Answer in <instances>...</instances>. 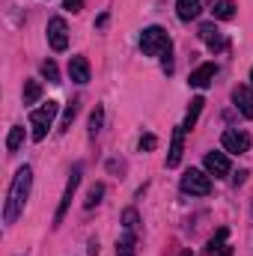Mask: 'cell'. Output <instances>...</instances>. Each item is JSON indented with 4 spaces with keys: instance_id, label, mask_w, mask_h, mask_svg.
<instances>
[{
    "instance_id": "6da1fadb",
    "label": "cell",
    "mask_w": 253,
    "mask_h": 256,
    "mask_svg": "<svg viewBox=\"0 0 253 256\" xmlns=\"http://www.w3.org/2000/svg\"><path fill=\"white\" fill-rule=\"evenodd\" d=\"M30 185H33V170L24 164V167L15 173V179H12V185H9V194H6V206H3V220H6V224H15L18 214L24 212L27 196H30Z\"/></svg>"
},
{
    "instance_id": "7a4b0ae2",
    "label": "cell",
    "mask_w": 253,
    "mask_h": 256,
    "mask_svg": "<svg viewBox=\"0 0 253 256\" xmlns=\"http://www.w3.org/2000/svg\"><path fill=\"white\" fill-rule=\"evenodd\" d=\"M170 48H173V42L164 27H146L140 33V51L146 57H164V54H170Z\"/></svg>"
},
{
    "instance_id": "3957f363",
    "label": "cell",
    "mask_w": 253,
    "mask_h": 256,
    "mask_svg": "<svg viewBox=\"0 0 253 256\" xmlns=\"http://www.w3.org/2000/svg\"><path fill=\"white\" fill-rule=\"evenodd\" d=\"M57 110H60V104H57V102H45L42 108L30 110V128H33V140H45V134H48V128H51V122H54Z\"/></svg>"
},
{
    "instance_id": "277c9868",
    "label": "cell",
    "mask_w": 253,
    "mask_h": 256,
    "mask_svg": "<svg viewBox=\"0 0 253 256\" xmlns=\"http://www.w3.org/2000/svg\"><path fill=\"white\" fill-rule=\"evenodd\" d=\"M182 191L190 194V196H208L212 194V179L202 173V170H185V176H182Z\"/></svg>"
},
{
    "instance_id": "5b68a950",
    "label": "cell",
    "mask_w": 253,
    "mask_h": 256,
    "mask_svg": "<svg viewBox=\"0 0 253 256\" xmlns=\"http://www.w3.org/2000/svg\"><path fill=\"white\" fill-rule=\"evenodd\" d=\"M220 143H224V149H226V152H232V155H244V152L250 149V137H248L244 131H236V128L224 131Z\"/></svg>"
},
{
    "instance_id": "8992f818",
    "label": "cell",
    "mask_w": 253,
    "mask_h": 256,
    "mask_svg": "<svg viewBox=\"0 0 253 256\" xmlns=\"http://www.w3.org/2000/svg\"><path fill=\"white\" fill-rule=\"evenodd\" d=\"M48 42L54 51H66L68 48V27L63 18H51L48 21Z\"/></svg>"
},
{
    "instance_id": "52a82bcc",
    "label": "cell",
    "mask_w": 253,
    "mask_h": 256,
    "mask_svg": "<svg viewBox=\"0 0 253 256\" xmlns=\"http://www.w3.org/2000/svg\"><path fill=\"white\" fill-rule=\"evenodd\" d=\"M78 185H80V164L72 170V179H68V185H66V194L63 200H60V208H57V214H54V226H60V220L66 218V212H68V206H72V196L78 191Z\"/></svg>"
},
{
    "instance_id": "ba28073f",
    "label": "cell",
    "mask_w": 253,
    "mask_h": 256,
    "mask_svg": "<svg viewBox=\"0 0 253 256\" xmlns=\"http://www.w3.org/2000/svg\"><path fill=\"white\" fill-rule=\"evenodd\" d=\"M226 236H230V230H226V226H220V230L214 232V238L206 244L202 256H232V248L226 244Z\"/></svg>"
},
{
    "instance_id": "9c48e42d",
    "label": "cell",
    "mask_w": 253,
    "mask_h": 256,
    "mask_svg": "<svg viewBox=\"0 0 253 256\" xmlns=\"http://www.w3.org/2000/svg\"><path fill=\"white\" fill-rule=\"evenodd\" d=\"M200 39L208 45V51H212V54L226 48V36H224V33H220L214 24H202V27H200Z\"/></svg>"
},
{
    "instance_id": "30bf717a",
    "label": "cell",
    "mask_w": 253,
    "mask_h": 256,
    "mask_svg": "<svg viewBox=\"0 0 253 256\" xmlns=\"http://www.w3.org/2000/svg\"><path fill=\"white\" fill-rule=\"evenodd\" d=\"M232 102H236V108H238V114L244 120H253V90L250 86H236L232 90Z\"/></svg>"
},
{
    "instance_id": "8fae6325",
    "label": "cell",
    "mask_w": 253,
    "mask_h": 256,
    "mask_svg": "<svg viewBox=\"0 0 253 256\" xmlns=\"http://www.w3.org/2000/svg\"><path fill=\"white\" fill-rule=\"evenodd\" d=\"M206 170H208L214 179H224V176H230V158H226L224 152H208V155H206Z\"/></svg>"
},
{
    "instance_id": "7c38bea8",
    "label": "cell",
    "mask_w": 253,
    "mask_h": 256,
    "mask_svg": "<svg viewBox=\"0 0 253 256\" xmlns=\"http://www.w3.org/2000/svg\"><path fill=\"white\" fill-rule=\"evenodd\" d=\"M214 74H218V66H214V63H202L200 68H194V72H190L188 84H190V86H196V90H206V86L214 80Z\"/></svg>"
},
{
    "instance_id": "4fadbf2b",
    "label": "cell",
    "mask_w": 253,
    "mask_h": 256,
    "mask_svg": "<svg viewBox=\"0 0 253 256\" xmlns=\"http://www.w3.org/2000/svg\"><path fill=\"white\" fill-rule=\"evenodd\" d=\"M185 152V126L173 128V143H170V155H167V167H179Z\"/></svg>"
},
{
    "instance_id": "5bb4252c",
    "label": "cell",
    "mask_w": 253,
    "mask_h": 256,
    "mask_svg": "<svg viewBox=\"0 0 253 256\" xmlns=\"http://www.w3.org/2000/svg\"><path fill=\"white\" fill-rule=\"evenodd\" d=\"M68 74H72L74 84H86V80H90V60L80 57V54L72 57V60H68Z\"/></svg>"
},
{
    "instance_id": "9a60e30c",
    "label": "cell",
    "mask_w": 253,
    "mask_h": 256,
    "mask_svg": "<svg viewBox=\"0 0 253 256\" xmlns=\"http://www.w3.org/2000/svg\"><path fill=\"white\" fill-rule=\"evenodd\" d=\"M202 12V0H176V15L182 21H190Z\"/></svg>"
},
{
    "instance_id": "2e32d148",
    "label": "cell",
    "mask_w": 253,
    "mask_h": 256,
    "mask_svg": "<svg viewBox=\"0 0 253 256\" xmlns=\"http://www.w3.org/2000/svg\"><path fill=\"white\" fill-rule=\"evenodd\" d=\"M137 254V238H134V230H126V236L116 242V256H134Z\"/></svg>"
},
{
    "instance_id": "e0dca14e",
    "label": "cell",
    "mask_w": 253,
    "mask_h": 256,
    "mask_svg": "<svg viewBox=\"0 0 253 256\" xmlns=\"http://www.w3.org/2000/svg\"><path fill=\"white\" fill-rule=\"evenodd\" d=\"M212 12H214L218 21H230V18L236 15V3H232V0H218V3L212 6Z\"/></svg>"
},
{
    "instance_id": "ac0fdd59",
    "label": "cell",
    "mask_w": 253,
    "mask_h": 256,
    "mask_svg": "<svg viewBox=\"0 0 253 256\" xmlns=\"http://www.w3.org/2000/svg\"><path fill=\"white\" fill-rule=\"evenodd\" d=\"M24 143V126H12L9 137H6V152H18Z\"/></svg>"
},
{
    "instance_id": "d6986e66",
    "label": "cell",
    "mask_w": 253,
    "mask_h": 256,
    "mask_svg": "<svg viewBox=\"0 0 253 256\" xmlns=\"http://www.w3.org/2000/svg\"><path fill=\"white\" fill-rule=\"evenodd\" d=\"M42 98V84L39 80H27L24 84V104H36Z\"/></svg>"
},
{
    "instance_id": "ffe728a7",
    "label": "cell",
    "mask_w": 253,
    "mask_h": 256,
    "mask_svg": "<svg viewBox=\"0 0 253 256\" xmlns=\"http://www.w3.org/2000/svg\"><path fill=\"white\" fill-rule=\"evenodd\" d=\"M202 104H206V102H202L200 96L190 102V110H188V116H185V131H190V128L196 126V120H200V114H202Z\"/></svg>"
},
{
    "instance_id": "44dd1931",
    "label": "cell",
    "mask_w": 253,
    "mask_h": 256,
    "mask_svg": "<svg viewBox=\"0 0 253 256\" xmlns=\"http://www.w3.org/2000/svg\"><path fill=\"white\" fill-rule=\"evenodd\" d=\"M102 122H104V108L96 104V110L90 114V137H96V134L102 131Z\"/></svg>"
},
{
    "instance_id": "7402d4cb",
    "label": "cell",
    "mask_w": 253,
    "mask_h": 256,
    "mask_svg": "<svg viewBox=\"0 0 253 256\" xmlns=\"http://www.w3.org/2000/svg\"><path fill=\"white\" fill-rule=\"evenodd\" d=\"M102 196H104V185H102V182H96V185L90 188V196H86V202H84V206H86V208H92V206H98V202H102Z\"/></svg>"
},
{
    "instance_id": "603a6c76",
    "label": "cell",
    "mask_w": 253,
    "mask_h": 256,
    "mask_svg": "<svg viewBox=\"0 0 253 256\" xmlns=\"http://www.w3.org/2000/svg\"><path fill=\"white\" fill-rule=\"evenodd\" d=\"M42 74H45L51 84H60V68H57L54 60H45V63H42Z\"/></svg>"
},
{
    "instance_id": "cb8c5ba5",
    "label": "cell",
    "mask_w": 253,
    "mask_h": 256,
    "mask_svg": "<svg viewBox=\"0 0 253 256\" xmlns=\"http://www.w3.org/2000/svg\"><path fill=\"white\" fill-rule=\"evenodd\" d=\"M74 114H78V104L72 102V104L66 108V114H63V122H60V131H68V128H72V120H74Z\"/></svg>"
},
{
    "instance_id": "d4e9b609",
    "label": "cell",
    "mask_w": 253,
    "mask_h": 256,
    "mask_svg": "<svg viewBox=\"0 0 253 256\" xmlns=\"http://www.w3.org/2000/svg\"><path fill=\"white\" fill-rule=\"evenodd\" d=\"M155 146H158V137L155 134H143L140 137V152H152Z\"/></svg>"
},
{
    "instance_id": "484cf974",
    "label": "cell",
    "mask_w": 253,
    "mask_h": 256,
    "mask_svg": "<svg viewBox=\"0 0 253 256\" xmlns=\"http://www.w3.org/2000/svg\"><path fill=\"white\" fill-rule=\"evenodd\" d=\"M122 224H126V230H134L137 226V212L134 208H128L126 214H122Z\"/></svg>"
},
{
    "instance_id": "4316f807",
    "label": "cell",
    "mask_w": 253,
    "mask_h": 256,
    "mask_svg": "<svg viewBox=\"0 0 253 256\" xmlns=\"http://www.w3.org/2000/svg\"><path fill=\"white\" fill-rule=\"evenodd\" d=\"M63 9L66 12H80L84 9V0H63Z\"/></svg>"
},
{
    "instance_id": "83f0119b",
    "label": "cell",
    "mask_w": 253,
    "mask_h": 256,
    "mask_svg": "<svg viewBox=\"0 0 253 256\" xmlns=\"http://www.w3.org/2000/svg\"><path fill=\"white\" fill-rule=\"evenodd\" d=\"M244 179H248V170H242V173H238V176H236V179H232V182H236V185H242V182H244Z\"/></svg>"
},
{
    "instance_id": "f1b7e54d",
    "label": "cell",
    "mask_w": 253,
    "mask_h": 256,
    "mask_svg": "<svg viewBox=\"0 0 253 256\" xmlns=\"http://www.w3.org/2000/svg\"><path fill=\"white\" fill-rule=\"evenodd\" d=\"M90 256H98V242H90Z\"/></svg>"
},
{
    "instance_id": "f546056e",
    "label": "cell",
    "mask_w": 253,
    "mask_h": 256,
    "mask_svg": "<svg viewBox=\"0 0 253 256\" xmlns=\"http://www.w3.org/2000/svg\"><path fill=\"white\" fill-rule=\"evenodd\" d=\"M182 256H190V254H188V250H185V254H182Z\"/></svg>"
},
{
    "instance_id": "4dcf8cb0",
    "label": "cell",
    "mask_w": 253,
    "mask_h": 256,
    "mask_svg": "<svg viewBox=\"0 0 253 256\" xmlns=\"http://www.w3.org/2000/svg\"><path fill=\"white\" fill-rule=\"evenodd\" d=\"M250 80H253V68H250Z\"/></svg>"
}]
</instances>
